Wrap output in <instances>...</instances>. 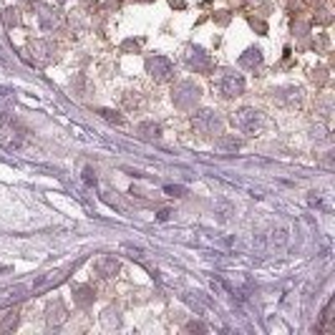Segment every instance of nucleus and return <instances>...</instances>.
<instances>
[{"label":"nucleus","mask_w":335,"mask_h":335,"mask_svg":"<svg viewBox=\"0 0 335 335\" xmlns=\"http://www.w3.org/2000/svg\"><path fill=\"white\" fill-rule=\"evenodd\" d=\"M18 20H20V15H18V10H13V8H8V10H5V23H8V25H15Z\"/></svg>","instance_id":"obj_18"},{"label":"nucleus","mask_w":335,"mask_h":335,"mask_svg":"<svg viewBox=\"0 0 335 335\" xmlns=\"http://www.w3.org/2000/svg\"><path fill=\"white\" fill-rule=\"evenodd\" d=\"M63 320H66V308H63L61 300H56V303L48 308V323H51V325H61Z\"/></svg>","instance_id":"obj_12"},{"label":"nucleus","mask_w":335,"mask_h":335,"mask_svg":"<svg viewBox=\"0 0 335 335\" xmlns=\"http://www.w3.org/2000/svg\"><path fill=\"white\" fill-rule=\"evenodd\" d=\"M166 194H172V197H184V189H182V187H166Z\"/></svg>","instance_id":"obj_19"},{"label":"nucleus","mask_w":335,"mask_h":335,"mask_svg":"<svg viewBox=\"0 0 335 335\" xmlns=\"http://www.w3.org/2000/svg\"><path fill=\"white\" fill-rule=\"evenodd\" d=\"M93 270H96L101 277H114V275L121 270V265H119L116 257H111V255H101V257L93 262Z\"/></svg>","instance_id":"obj_7"},{"label":"nucleus","mask_w":335,"mask_h":335,"mask_svg":"<svg viewBox=\"0 0 335 335\" xmlns=\"http://www.w3.org/2000/svg\"><path fill=\"white\" fill-rule=\"evenodd\" d=\"M187 330H199V333H204L207 328H204L202 323H187Z\"/></svg>","instance_id":"obj_20"},{"label":"nucleus","mask_w":335,"mask_h":335,"mask_svg":"<svg viewBox=\"0 0 335 335\" xmlns=\"http://www.w3.org/2000/svg\"><path fill=\"white\" fill-rule=\"evenodd\" d=\"M18 325V310H8V313H3L0 315V330L5 333V330H13Z\"/></svg>","instance_id":"obj_15"},{"label":"nucleus","mask_w":335,"mask_h":335,"mask_svg":"<svg viewBox=\"0 0 335 335\" xmlns=\"http://www.w3.org/2000/svg\"><path fill=\"white\" fill-rule=\"evenodd\" d=\"M172 101H174L177 109L189 111V109H194L197 101H199V88H197L192 81H179V83L174 86V91H172Z\"/></svg>","instance_id":"obj_2"},{"label":"nucleus","mask_w":335,"mask_h":335,"mask_svg":"<svg viewBox=\"0 0 335 335\" xmlns=\"http://www.w3.org/2000/svg\"><path fill=\"white\" fill-rule=\"evenodd\" d=\"M146 71H149L151 78L159 81V83H164V81H169V78L174 76L172 61L164 58V56H151V58H146Z\"/></svg>","instance_id":"obj_5"},{"label":"nucleus","mask_w":335,"mask_h":335,"mask_svg":"<svg viewBox=\"0 0 335 335\" xmlns=\"http://www.w3.org/2000/svg\"><path fill=\"white\" fill-rule=\"evenodd\" d=\"M240 63H242V66H247V68H257L260 63H262V53H260L257 48H250V51L240 58Z\"/></svg>","instance_id":"obj_14"},{"label":"nucleus","mask_w":335,"mask_h":335,"mask_svg":"<svg viewBox=\"0 0 335 335\" xmlns=\"http://www.w3.org/2000/svg\"><path fill=\"white\" fill-rule=\"evenodd\" d=\"M101 116L109 119V121H114V124H124V116H119V114L111 111V109H101Z\"/></svg>","instance_id":"obj_17"},{"label":"nucleus","mask_w":335,"mask_h":335,"mask_svg":"<svg viewBox=\"0 0 335 335\" xmlns=\"http://www.w3.org/2000/svg\"><path fill=\"white\" fill-rule=\"evenodd\" d=\"M187 63H189V68H194V71H199V73H209L212 66H214V61L209 58V53H204L202 48H192V51L187 53Z\"/></svg>","instance_id":"obj_6"},{"label":"nucleus","mask_w":335,"mask_h":335,"mask_svg":"<svg viewBox=\"0 0 335 335\" xmlns=\"http://www.w3.org/2000/svg\"><path fill=\"white\" fill-rule=\"evenodd\" d=\"M270 242H272V245H277V247L287 245V229H282V227L272 229V232H270Z\"/></svg>","instance_id":"obj_16"},{"label":"nucleus","mask_w":335,"mask_h":335,"mask_svg":"<svg viewBox=\"0 0 335 335\" xmlns=\"http://www.w3.org/2000/svg\"><path fill=\"white\" fill-rule=\"evenodd\" d=\"M169 214H172L169 209H161V212H159V222H164V219H169Z\"/></svg>","instance_id":"obj_22"},{"label":"nucleus","mask_w":335,"mask_h":335,"mask_svg":"<svg viewBox=\"0 0 335 335\" xmlns=\"http://www.w3.org/2000/svg\"><path fill=\"white\" fill-rule=\"evenodd\" d=\"M38 20H41V25H43L46 30H51V28H58V25H61V10L43 5V8H41V13H38Z\"/></svg>","instance_id":"obj_9"},{"label":"nucleus","mask_w":335,"mask_h":335,"mask_svg":"<svg viewBox=\"0 0 335 335\" xmlns=\"http://www.w3.org/2000/svg\"><path fill=\"white\" fill-rule=\"evenodd\" d=\"M73 300H76L81 308H88V305L93 303V290H91L88 285H81V287L73 290Z\"/></svg>","instance_id":"obj_11"},{"label":"nucleus","mask_w":335,"mask_h":335,"mask_svg":"<svg viewBox=\"0 0 335 335\" xmlns=\"http://www.w3.org/2000/svg\"><path fill=\"white\" fill-rule=\"evenodd\" d=\"M229 124H232L237 131H242V134H257V131L262 129V114H260L257 109L245 106V109H237V111L229 116Z\"/></svg>","instance_id":"obj_1"},{"label":"nucleus","mask_w":335,"mask_h":335,"mask_svg":"<svg viewBox=\"0 0 335 335\" xmlns=\"http://www.w3.org/2000/svg\"><path fill=\"white\" fill-rule=\"evenodd\" d=\"M83 174H86V182H88V184H96V174H93V169H86Z\"/></svg>","instance_id":"obj_21"},{"label":"nucleus","mask_w":335,"mask_h":335,"mask_svg":"<svg viewBox=\"0 0 335 335\" xmlns=\"http://www.w3.org/2000/svg\"><path fill=\"white\" fill-rule=\"evenodd\" d=\"M136 131H139V139H144V141H156L161 136V126L154 121H141L136 126Z\"/></svg>","instance_id":"obj_10"},{"label":"nucleus","mask_w":335,"mask_h":335,"mask_svg":"<svg viewBox=\"0 0 335 335\" xmlns=\"http://www.w3.org/2000/svg\"><path fill=\"white\" fill-rule=\"evenodd\" d=\"M280 101H285V104H290V106H300V104H303V91H300V88H285V91L280 93Z\"/></svg>","instance_id":"obj_13"},{"label":"nucleus","mask_w":335,"mask_h":335,"mask_svg":"<svg viewBox=\"0 0 335 335\" xmlns=\"http://www.w3.org/2000/svg\"><path fill=\"white\" fill-rule=\"evenodd\" d=\"M28 53L36 63H48L51 61V46L46 41H30L28 43Z\"/></svg>","instance_id":"obj_8"},{"label":"nucleus","mask_w":335,"mask_h":335,"mask_svg":"<svg viewBox=\"0 0 335 335\" xmlns=\"http://www.w3.org/2000/svg\"><path fill=\"white\" fill-rule=\"evenodd\" d=\"M219 93L224 98H234V96H242L245 93V78L234 71H224L219 76Z\"/></svg>","instance_id":"obj_4"},{"label":"nucleus","mask_w":335,"mask_h":335,"mask_svg":"<svg viewBox=\"0 0 335 335\" xmlns=\"http://www.w3.org/2000/svg\"><path fill=\"white\" fill-rule=\"evenodd\" d=\"M192 126L204 136L222 134V121H219L217 111H212V109H202V111H197V114L192 116Z\"/></svg>","instance_id":"obj_3"}]
</instances>
